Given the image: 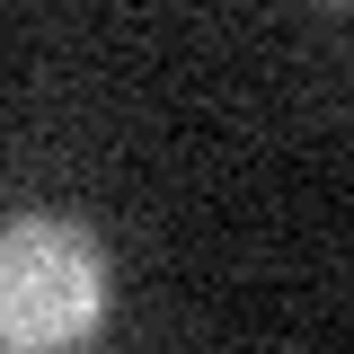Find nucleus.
<instances>
[{"mask_svg": "<svg viewBox=\"0 0 354 354\" xmlns=\"http://www.w3.org/2000/svg\"><path fill=\"white\" fill-rule=\"evenodd\" d=\"M106 239L71 213L0 221V354H80L106 328Z\"/></svg>", "mask_w": 354, "mask_h": 354, "instance_id": "nucleus-1", "label": "nucleus"}]
</instances>
